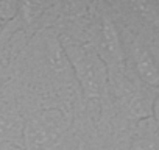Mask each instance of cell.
Listing matches in <instances>:
<instances>
[{
  "label": "cell",
  "instance_id": "obj_1",
  "mask_svg": "<svg viewBox=\"0 0 159 150\" xmlns=\"http://www.w3.org/2000/svg\"><path fill=\"white\" fill-rule=\"evenodd\" d=\"M58 39L70 64L73 78L78 82L84 97L91 102H100L108 92L109 72L95 47L70 35L59 33Z\"/></svg>",
  "mask_w": 159,
  "mask_h": 150
},
{
  "label": "cell",
  "instance_id": "obj_2",
  "mask_svg": "<svg viewBox=\"0 0 159 150\" xmlns=\"http://www.w3.org/2000/svg\"><path fill=\"white\" fill-rule=\"evenodd\" d=\"M69 127V119L61 110H45L34 114L24 125L25 150H53Z\"/></svg>",
  "mask_w": 159,
  "mask_h": 150
},
{
  "label": "cell",
  "instance_id": "obj_3",
  "mask_svg": "<svg viewBox=\"0 0 159 150\" xmlns=\"http://www.w3.org/2000/svg\"><path fill=\"white\" fill-rule=\"evenodd\" d=\"M98 56L108 67V72H114V75H122L125 69L123 59V47L120 42L119 31L112 22V19L106 14H100V21L97 25V45H94Z\"/></svg>",
  "mask_w": 159,
  "mask_h": 150
},
{
  "label": "cell",
  "instance_id": "obj_4",
  "mask_svg": "<svg viewBox=\"0 0 159 150\" xmlns=\"http://www.w3.org/2000/svg\"><path fill=\"white\" fill-rule=\"evenodd\" d=\"M133 59H134V67L139 75V78L153 88L159 86V67L156 61L153 59L151 53L147 50L143 44L139 41L133 42Z\"/></svg>",
  "mask_w": 159,
  "mask_h": 150
},
{
  "label": "cell",
  "instance_id": "obj_5",
  "mask_svg": "<svg viewBox=\"0 0 159 150\" xmlns=\"http://www.w3.org/2000/svg\"><path fill=\"white\" fill-rule=\"evenodd\" d=\"M134 150H159V142L151 138H140L136 141Z\"/></svg>",
  "mask_w": 159,
  "mask_h": 150
},
{
  "label": "cell",
  "instance_id": "obj_6",
  "mask_svg": "<svg viewBox=\"0 0 159 150\" xmlns=\"http://www.w3.org/2000/svg\"><path fill=\"white\" fill-rule=\"evenodd\" d=\"M151 113H153V117H154V122H156V125L159 127V94H157V97H156V99H154V102H153Z\"/></svg>",
  "mask_w": 159,
  "mask_h": 150
},
{
  "label": "cell",
  "instance_id": "obj_7",
  "mask_svg": "<svg viewBox=\"0 0 159 150\" xmlns=\"http://www.w3.org/2000/svg\"><path fill=\"white\" fill-rule=\"evenodd\" d=\"M76 150H89V147H88L84 142H80V144H78V147H76Z\"/></svg>",
  "mask_w": 159,
  "mask_h": 150
},
{
  "label": "cell",
  "instance_id": "obj_8",
  "mask_svg": "<svg viewBox=\"0 0 159 150\" xmlns=\"http://www.w3.org/2000/svg\"><path fill=\"white\" fill-rule=\"evenodd\" d=\"M3 25H5V21H2V19H0V31H2V28H3Z\"/></svg>",
  "mask_w": 159,
  "mask_h": 150
}]
</instances>
